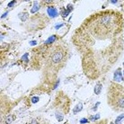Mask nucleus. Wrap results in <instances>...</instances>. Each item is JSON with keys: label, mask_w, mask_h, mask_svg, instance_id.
Wrapping results in <instances>:
<instances>
[{"label": "nucleus", "mask_w": 124, "mask_h": 124, "mask_svg": "<svg viewBox=\"0 0 124 124\" xmlns=\"http://www.w3.org/2000/svg\"><path fill=\"white\" fill-rule=\"evenodd\" d=\"M15 3H16V1H12V2H10V4H8V6H13V5H14Z\"/></svg>", "instance_id": "obj_16"}, {"label": "nucleus", "mask_w": 124, "mask_h": 124, "mask_svg": "<svg viewBox=\"0 0 124 124\" xmlns=\"http://www.w3.org/2000/svg\"><path fill=\"white\" fill-rule=\"evenodd\" d=\"M55 107L57 109V112H64L68 113L69 110V102L68 96L60 92L57 94L56 101H55Z\"/></svg>", "instance_id": "obj_4"}, {"label": "nucleus", "mask_w": 124, "mask_h": 124, "mask_svg": "<svg viewBox=\"0 0 124 124\" xmlns=\"http://www.w3.org/2000/svg\"><path fill=\"white\" fill-rule=\"evenodd\" d=\"M123 119H124V113H123V114L120 115L118 118L116 119V121H115V124H119L120 122H121V120H123Z\"/></svg>", "instance_id": "obj_10"}, {"label": "nucleus", "mask_w": 124, "mask_h": 124, "mask_svg": "<svg viewBox=\"0 0 124 124\" xmlns=\"http://www.w3.org/2000/svg\"><path fill=\"white\" fill-rule=\"evenodd\" d=\"M14 116H12V115H10V116H8L7 118H6V124H8V123H10L11 121L14 120Z\"/></svg>", "instance_id": "obj_11"}, {"label": "nucleus", "mask_w": 124, "mask_h": 124, "mask_svg": "<svg viewBox=\"0 0 124 124\" xmlns=\"http://www.w3.org/2000/svg\"><path fill=\"white\" fill-rule=\"evenodd\" d=\"M88 122V120L87 119H82L80 121V123L81 124H84V123H87Z\"/></svg>", "instance_id": "obj_14"}, {"label": "nucleus", "mask_w": 124, "mask_h": 124, "mask_svg": "<svg viewBox=\"0 0 124 124\" xmlns=\"http://www.w3.org/2000/svg\"><path fill=\"white\" fill-rule=\"evenodd\" d=\"M108 105L115 112L124 110V86L117 82H112L107 90Z\"/></svg>", "instance_id": "obj_3"}, {"label": "nucleus", "mask_w": 124, "mask_h": 124, "mask_svg": "<svg viewBox=\"0 0 124 124\" xmlns=\"http://www.w3.org/2000/svg\"><path fill=\"white\" fill-rule=\"evenodd\" d=\"M92 124H108V120H106V119H104V120H101V121H96V122L92 123Z\"/></svg>", "instance_id": "obj_9"}, {"label": "nucleus", "mask_w": 124, "mask_h": 124, "mask_svg": "<svg viewBox=\"0 0 124 124\" xmlns=\"http://www.w3.org/2000/svg\"><path fill=\"white\" fill-rule=\"evenodd\" d=\"M124 27L121 13L114 10H102L87 17L76 30L73 42L79 51L95 41L117 39Z\"/></svg>", "instance_id": "obj_1"}, {"label": "nucleus", "mask_w": 124, "mask_h": 124, "mask_svg": "<svg viewBox=\"0 0 124 124\" xmlns=\"http://www.w3.org/2000/svg\"><path fill=\"white\" fill-rule=\"evenodd\" d=\"M31 124H39V123H38V121H36V120H32V121H31Z\"/></svg>", "instance_id": "obj_15"}, {"label": "nucleus", "mask_w": 124, "mask_h": 124, "mask_svg": "<svg viewBox=\"0 0 124 124\" xmlns=\"http://www.w3.org/2000/svg\"><path fill=\"white\" fill-rule=\"evenodd\" d=\"M82 108H83V104H82V103H78V105L76 106V108L74 109V113H75V114L80 112L81 110H82Z\"/></svg>", "instance_id": "obj_8"}, {"label": "nucleus", "mask_w": 124, "mask_h": 124, "mask_svg": "<svg viewBox=\"0 0 124 124\" xmlns=\"http://www.w3.org/2000/svg\"><path fill=\"white\" fill-rule=\"evenodd\" d=\"M68 49L63 43L51 44L45 56V71L48 75H55L61 69L68 61Z\"/></svg>", "instance_id": "obj_2"}, {"label": "nucleus", "mask_w": 124, "mask_h": 124, "mask_svg": "<svg viewBox=\"0 0 124 124\" xmlns=\"http://www.w3.org/2000/svg\"><path fill=\"white\" fill-rule=\"evenodd\" d=\"M102 88V85L101 84H97L95 85V87H94V93H96V94H99L100 92H101V89Z\"/></svg>", "instance_id": "obj_7"}, {"label": "nucleus", "mask_w": 124, "mask_h": 124, "mask_svg": "<svg viewBox=\"0 0 124 124\" xmlns=\"http://www.w3.org/2000/svg\"><path fill=\"white\" fill-rule=\"evenodd\" d=\"M37 8H39V5H38L37 2H35V3H34V7L32 8V9H31V13L36 12V11H37V10H36Z\"/></svg>", "instance_id": "obj_12"}, {"label": "nucleus", "mask_w": 124, "mask_h": 124, "mask_svg": "<svg viewBox=\"0 0 124 124\" xmlns=\"http://www.w3.org/2000/svg\"><path fill=\"white\" fill-rule=\"evenodd\" d=\"M48 13L51 17H55V16H58V13H57V10L54 8V7H49L48 8Z\"/></svg>", "instance_id": "obj_6"}, {"label": "nucleus", "mask_w": 124, "mask_h": 124, "mask_svg": "<svg viewBox=\"0 0 124 124\" xmlns=\"http://www.w3.org/2000/svg\"><path fill=\"white\" fill-rule=\"evenodd\" d=\"M38 101H39V97H37V96H34V97L31 98V102L32 103H36Z\"/></svg>", "instance_id": "obj_13"}, {"label": "nucleus", "mask_w": 124, "mask_h": 124, "mask_svg": "<svg viewBox=\"0 0 124 124\" xmlns=\"http://www.w3.org/2000/svg\"><path fill=\"white\" fill-rule=\"evenodd\" d=\"M113 79H114V81H117V83L123 80L122 75H121V68H118V70L115 72L114 78H113Z\"/></svg>", "instance_id": "obj_5"}, {"label": "nucleus", "mask_w": 124, "mask_h": 124, "mask_svg": "<svg viewBox=\"0 0 124 124\" xmlns=\"http://www.w3.org/2000/svg\"><path fill=\"white\" fill-rule=\"evenodd\" d=\"M123 65H124V63H123Z\"/></svg>", "instance_id": "obj_17"}]
</instances>
